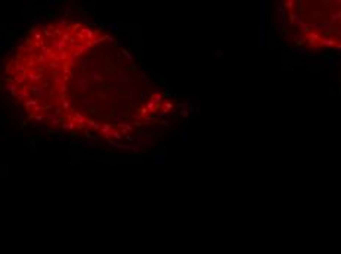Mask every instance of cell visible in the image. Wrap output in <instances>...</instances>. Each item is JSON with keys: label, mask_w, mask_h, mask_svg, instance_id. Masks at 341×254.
I'll use <instances>...</instances> for the list:
<instances>
[{"label": "cell", "mask_w": 341, "mask_h": 254, "mask_svg": "<svg viewBox=\"0 0 341 254\" xmlns=\"http://www.w3.org/2000/svg\"><path fill=\"white\" fill-rule=\"evenodd\" d=\"M0 84L25 121L119 150L147 147L185 113L112 31L78 18L28 28L5 57Z\"/></svg>", "instance_id": "6da1fadb"}, {"label": "cell", "mask_w": 341, "mask_h": 254, "mask_svg": "<svg viewBox=\"0 0 341 254\" xmlns=\"http://www.w3.org/2000/svg\"><path fill=\"white\" fill-rule=\"evenodd\" d=\"M274 22L279 37L306 52H337L341 47L338 0H287L277 6Z\"/></svg>", "instance_id": "7a4b0ae2"}]
</instances>
